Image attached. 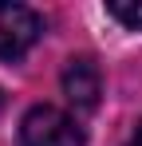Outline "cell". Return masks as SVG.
Masks as SVG:
<instances>
[{
	"label": "cell",
	"mask_w": 142,
	"mask_h": 146,
	"mask_svg": "<svg viewBox=\"0 0 142 146\" xmlns=\"http://www.w3.org/2000/svg\"><path fill=\"white\" fill-rule=\"evenodd\" d=\"M107 12H111L115 20H122L126 28H142V4H122V0H111V4H107Z\"/></svg>",
	"instance_id": "obj_4"
},
{
	"label": "cell",
	"mask_w": 142,
	"mask_h": 146,
	"mask_svg": "<svg viewBox=\"0 0 142 146\" xmlns=\"http://www.w3.org/2000/svg\"><path fill=\"white\" fill-rule=\"evenodd\" d=\"M0 107H4V95H0Z\"/></svg>",
	"instance_id": "obj_6"
},
{
	"label": "cell",
	"mask_w": 142,
	"mask_h": 146,
	"mask_svg": "<svg viewBox=\"0 0 142 146\" xmlns=\"http://www.w3.org/2000/svg\"><path fill=\"white\" fill-rule=\"evenodd\" d=\"M130 146H142V122H138V134H134V142Z\"/></svg>",
	"instance_id": "obj_5"
},
{
	"label": "cell",
	"mask_w": 142,
	"mask_h": 146,
	"mask_svg": "<svg viewBox=\"0 0 142 146\" xmlns=\"http://www.w3.org/2000/svg\"><path fill=\"white\" fill-rule=\"evenodd\" d=\"M99 87H103V79H99V67H95L87 55H79V59H67V67H63V91L75 107H83V111H91L95 103H99Z\"/></svg>",
	"instance_id": "obj_3"
},
{
	"label": "cell",
	"mask_w": 142,
	"mask_h": 146,
	"mask_svg": "<svg viewBox=\"0 0 142 146\" xmlns=\"http://www.w3.org/2000/svg\"><path fill=\"white\" fill-rule=\"evenodd\" d=\"M20 146H83V130L59 107H32L20 122Z\"/></svg>",
	"instance_id": "obj_1"
},
{
	"label": "cell",
	"mask_w": 142,
	"mask_h": 146,
	"mask_svg": "<svg viewBox=\"0 0 142 146\" xmlns=\"http://www.w3.org/2000/svg\"><path fill=\"white\" fill-rule=\"evenodd\" d=\"M40 32H44V24H40V16L32 8H24V4H0V55L4 59L24 55L40 40Z\"/></svg>",
	"instance_id": "obj_2"
}]
</instances>
